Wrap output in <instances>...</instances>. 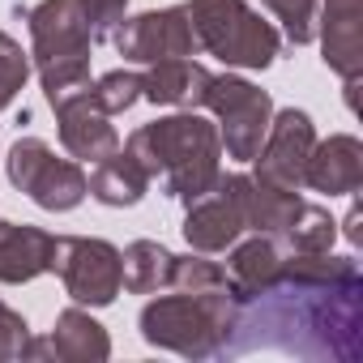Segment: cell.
Wrapping results in <instances>:
<instances>
[{"mask_svg":"<svg viewBox=\"0 0 363 363\" xmlns=\"http://www.w3.org/2000/svg\"><path fill=\"white\" fill-rule=\"evenodd\" d=\"M333 240H337V223L329 218V210H325V206L303 201L299 218L286 227V235H282L278 244H282L286 252H329V248H333Z\"/></svg>","mask_w":363,"mask_h":363,"instance_id":"603a6c76","label":"cell"},{"mask_svg":"<svg viewBox=\"0 0 363 363\" xmlns=\"http://www.w3.org/2000/svg\"><path fill=\"white\" fill-rule=\"evenodd\" d=\"M116 52L128 65H158V60H179V56H197V35L189 22V5H171V9H150L137 18H124L111 30Z\"/></svg>","mask_w":363,"mask_h":363,"instance_id":"9c48e42d","label":"cell"},{"mask_svg":"<svg viewBox=\"0 0 363 363\" xmlns=\"http://www.w3.org/2000/svg\"><path fill=\"white\" fill-rule=\"evenodd\" d=\"M48 354L60 359V363H103L111 354V337L107 329L77 303V308H65L56 316V329L48 337Z\"/></svg>","mask_w":363,"mask_h":363,"instance_id":"ac0fdd59","label":"cell"},{"mask_svg":"<svg viewBox=\"0 0 363 363\" xmlns=\"http://www.w3.org/2000/svg\"><path fill=\"white\" fill-rule=\"evenodd\" d=\"M282 350L295 359L359 363L363 354V274L354 257L282 252V274L252 299H240L223 359Z\"/></svg>","mask_w":363,"mask_h":363,"instance_id":"6da1fadb","label":"cell"},{"mask_svg":"<svg viewBox=\"0 0 363 363\" xmlns=\"http://www.w3.org/2000/svg\"><path fill=\"white\" fill-rule=\"evenodd\" d=\"M128 154L145 167L150 179H162L167 197L193 206L223 175V141L218 124L197 111H175L154 124H141L128 137Z\"/></svg>","mask_w":363,"mask_h":363,"instance_id":"7a4b0ae2","label":"cell"},{"mask_svg":"<svg viewBox=\"0 0 363 363\" xmlns=\"http://www.w3.org/2000/svg\"><path fill=\"white\" fill-rule=\"evenodd\" d=\"M359 218H363V214H359V206H354V210L346 214V240H350V244H363V231H359Z\"/></svg>","mask_w":363,"mask_h":363,"instance_id":"f1b7e54d","label":"cell"},{"mask_svg":"<svg viewBox=\"0 0 363 363\" xmlns=\"http://www.w3.org/2000/svg\"><path fill=\"white\" fill-rule=\"evenodd\" d=\"M227 274H231V286L240 299H252L261 295L265 286L278 282L282 274V244L274 235H252V240H235L231 244V261H227Z\"/></svg>","mask_w":363,"mask_h":363,"instance_id":"ffe728a7","label":"cell"},{"mask_svg":"<svg viewBox=\"0 0 363 363\" xmlns=\"http://www.w3.org/2000/svg\"><path fill=\"white\" fill-rule=\"evenodd\" d=\"M223 184L231 189L240 214H244V231L252 235H274L282 240L286 227L299 218L303 210V197L295 189H274V184H261L257 175H218Z\"/></svg>","mask_w":363,"mask_h":363,"instance_id":"7c38bea8","label":"cell"},{"mask_svg":"<svg viewBox=\"0 0 363 363\" xmlns=\"http://www.w3.org/2000/svg\"><path fill=\"white\" fill-rule=\"evenodd\" d=\"M56 265V235L26 227V223H5L0 218V282H30L39 274H52Z\"/></svg>","mask_w":363,"mask_h":363,"instance_id":"2e32d148","label":"cell"},{"mask_svg":"<svg viewBox=\"0 0 363 363\" xmlns=\"http://www.w3.org/2000/svg\"><path fill=\"white\" fill-rule=\"evenodd\" d=\"M240 235H244V214H240L231 189L218 179L206 197H197V201L189 206L184 240H189L193 252H206V257H210V252H227Z\"/></svg>","mask_w":363,"mask_h":363,"instance_id":"9a60e30c","label":"cell"},{"mask_svg":"<svg viewBox=\"0 0 363 363\" xmlns=\"http://www.w3.org/2000/svg\"><path fill=\"white\" fill-rule=\"evenodd\" d=\"M303 184L329 197H354L363 184V141L350 133H333L329 141H316L303 167Z\"/></svg>","mask_w":363,"mask_h":363,"instance_id":"5bb4252c","label":"cell"},{"mask_svg":"<svg viewBox=\"0 0 363 363\" xmlns=\"http://www.w3.org/2000/svg\"><path fill=\"white\" fill-rule=\"evenodd\" d=\"M261 5L282 22L286 39L295 48H303V43L316 39V0H261Z\"/></svg>","mask_w":363,"mask_h":363,"instance_id":"484cf974","label":"cell"},{"mask_svg":"<svg viewBox=\"0 0 363 363\" xmlns=\"http://www.w3.org/2000/svg\"><path fill=\"white\" fill-rule=\"evenodd\" d=\"M90 94H94V103H99L107 116H120V111H128V107L141 99V73L111 69V73H103V77L90 86Z\"/></svg>","mask_w":363,"mask_h":363,"instance_id":"cb8c5ba5","label":"cell"},{"mask_svg":"<svg viewBox=\"0 0 363 363\" xmlns=\"http://www.w3.org/2000/svg\"><path fill=\"white\" fill-rule=\"evenodd\" d=\"M86 193L94 201L111 206V210H124V206H137L150 193V175H145V167L128 150H116V154L94 162V171L86 179Z\"/></svg>","mask_w":363,"mask_h":363,"instance_id":"d6986e66","label":"cell"},{"mask_svg":"<svg viewBox=\"0 0 363 363\" xmlns=\"http://www.w3.org/2000/svg\"><path fill=\"white\" fill-rule=\"evenodd\" d=\"M316 145V128H312V116L299 111V107H282L274 111L269 120V133L257 150V179L261 184H274V189H303V167H308V154Z\"/></svg>","mask_w":363,"mask_h":363,"instance_id":"30bf717a","label":"cell"},{"mask_svg":"<svg viewBox=\"0 0 363 363\" xmlns=\"http://www.w3.org/2000/svg\"><path fill=\"white\" fill-rule=\"evenodd\" d=\"M171 286L175 291H189V295H201V299H231L235 286H231V274L218 265V261H206V252L197 257H175L171 265ZM240 299V295H235Z\"/></svg>","mask_w":363,"mask_h":363,"instance_id":"7402d4cb","label":"cell"},{"mask_svg":"<svg viewBox=\"0 0 363 363\" xmlns=\"http://www.w3.org/2000/svg\"><path fill=\"white\" fill-rule=\"evenodd\" d=\"M210 69L197 65L193 56H179V60H158V65H145L141 73V99H150L154 107H184V111H197L201 99H206V86H210Z\"/></svg>","mask_w":363,"mask_h":363,"instance_id":"e0dca14e","label":"cell"},{"mask_svg":"<svg viewBox=\"0 0 363 363\" xmlns=\"http://www.w3.org/2000/svg\"><path fill=\"white\" fill-rule=\"evenodd\" d=\"M77 9H82V18H86V26H90V39L103 43V39H111V30L124 22L128 0H77Z\"/></svg>","mask_w":363,"mask_h":363,"instance_id":"83f0119b","label":"cell"},{"mask_svg":"<svg viewBox=\"0 0 363 363\" xmlns=\"http://www.w3.org/2000/svg\"><path fill=\"white\" fill-rule=\"evenodd\" d=\"M26 77H30V52H22V43L13 35L0 30V111L22 94Z\"/></svg>","mask_w":363,"mask_h":363,"instance_id":"d4e9b609","label":"cell"},{"mask_svg":"<svg viewBox=\"0 0 363 363\" xmlns=\"http://www.w3.org/2000/svg\"><path fill=\"white\" fill-rule=\"evenodd\" d=\"M320 52H325V65L346 86H359L363 77V0H325Z\"/></svg>","mask_w":363,"mask_h":363,"instance_id":"4fadbf2b","label":"cell"},{"mask_svg":"<svg viewBox=\"0 0 363 363\" xmlns=\"http://www.w3.org/2000/svg\"><path fill=\"white\" fill-rule=\"evenodd\" d=\"M120 265H124V291L133 295H154L162 286H171V265L175 257L158 244V240H137L120 252Z\"/></svg>","mask_w":363,"mask_h":363,"instance_id":"44dd1931","label":"cell"},{"mask_svg":"<svg viewBox=\"0 0 363 363\" xmlns=\"http://www.w3.org/2000/svg\"><path fill=\"white\" fill-rule=\"evenodd\" d=\"M201 107H210L218 116V141L227 150V158L235 162H252L265 133H269V120H274V99L244 82V77H231V73H214L210 86H206V99Z\"/></svg>","mask_w":363,"mask_h":363,"instance_id":"8992f818","label":"cell"},{"mask_svg":"<svg viewBox=\"0 0 363 363\" xmlns=\"http://www.w3.org/2000/svg\"><path fill=\"white\" fill-rule=\"evenodd\" d=\"M30 26V65L39 69L48 103L90 86V26L77 9V0H43L26 9Z\"/></svg>","mask_w":363,"mask_h":363,"instance_id":"277c9868","label":"cell"},{"mask_svg":"<svg viewBox=\"0 0 363 363\" xmlns=\"http://www.w3.org/2000/svg\"><path fill=\"white\" fill-rule=\"evenodd\" d=\"M56 124H60V145L77 158V162H99L107 154L120 150V133L111 124V116L94 103L90 86H77L60 99H52Z\"/></svg>","mask_w":363,"mask_h":363,"instance_id":"8fae6325","label":"cell"},{"mask_svg":"<svg viewBox=\"0 0 363 363\" xmlns=\"http://www.w3.org/2000/svg\"><path fill=\"white\" fill-rule=\"evenodd\" d=\"M9 184L26 193L39 210H73L86 197V171L77 158H56L48 141L22 137L9 150Z\"/></svg>","mask_w":363,"mask_h":363,"instance_id":"52a82bcc","label":"cell"},{"mask_svg":"<svg viewBox=\"0 0 363 363\" xmlns=\"http://www.w3.org/2000/svg\"><path fill=\"white\" fill-rule=\"evenodd\" d=\"M30 325L22 312H13L9 303H0V363H13V359H30Z\"/></svg>","mask_w":363,"mask_h":363,"instance_id":"4316f807","label":"cell"},{"mask_svg":"<svg viewBox=\"0 0 363 363\" xmlns=\"http://www.w3.org/2000/svg\"><path fill=\"white\" fill-rule=\"evenodd\" d=\"M69 291L73 303L82 308H107L124 291V265L120 248L107 240L90 235H60L56 240V265H52Z\"/></svg>","mask_w":363,"mask_h":363,"instance_id":"ba28073f","label":"cell"},{"mask_svg":"<svg viewBox=\"0 0 363 363\" xmlns=\"http://www.w3.org/2000/svg\"><path fill=\"white\" fill-rule=\"evenodd\" d=\"M240 299H201L189 291L158 295L141 308V337L158 350H175L184 359H218L231 325H235Z\"/></svg>","mask_w":363,"mask_h":363,"instance_id":"3957f363","label":"cell"},{"mask_svg":"<svg viewBox=\"0 0 363 363\" xmlns=\"http://www.w3.org/2000/svg\"><path fill=\"white\" fill-rule=\"evenodd\" d=\"M189 22L197 48L235 69H269L282 48V35L244 0H189Z\"/></svg>","mask_w":363,"mask_h":363,"instance_id":"5b68a950","label":"cell"}]
</instances>
